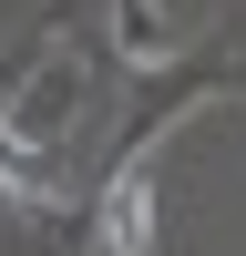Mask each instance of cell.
<instances>
[{"label":"cell","mask_w":246,"mask_h":256,"mask_svg":"<svg viewBox=\"0 0 246 256\" xmlns=\"http://www.w3.org/2000/svg\"><path fill=\"white\" fill-rule=\"evenodd\" d=\"M92 246L102 256H154V144H134L113 164V184L92 205Z\"/></svg>","instance_id":"1"}]
</instances>
